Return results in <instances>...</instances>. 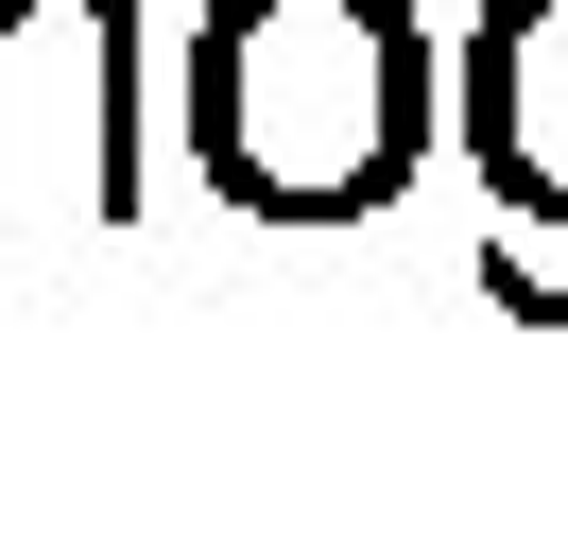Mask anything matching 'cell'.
<instances>
[{
    "label": "cell",
    "mask_w": 568,
    "mask_h": 550,
    "mask_svg": "<svg viewBox=\"0 0 568 550\" xmlns=\"http://www.w3.org/2000/svg\"><path fill=\"white\" fill-rule=\"evenodd\" d=\"M448 69L414 0H207L190 18V172L242 224H362L430 172Z\"/></svg>",
    "instance_id": "1"
},
{
    "label": "cell",
    "mask_w": 568,
    "mask_h": 550,
    "mask_svg": "<svg viewBox=\"0 0 568 550\" xmlns=\"http://www.w3.org/2000/svg\"><path fill=\"white\" fill-rule=\"evenodd\" d=\"M0 224H139V0H0Z\"/></svg>",
    "instance_id": "2"
},
{
    "label": "cell",
    "mask_w": 568,
    "mask_h": 550,
    "mask_svg": "<svg viewBox=\"0 0 568 550\" xmlns=\"http://www.w3.org/2000/svg\"><path fill=\"white\" fill-rule=\"evenodd\" d=\"M465 172H483V224H568V0H483L448 69Z\"/></svg>",
    "instance_id": "3"
}]
</instances>
